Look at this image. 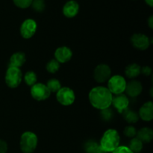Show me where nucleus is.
Listing matches in <instances>:
<instances>
[{"instance_id":"nucleus-23","label":"nucleus","mask_w":153,"mask_h":153,"mask_svg":"<svg viewBox=\"0 0 153 153\" xmlns=\"http://www.w3.org/2000/svg\"><path fill=\"white\" fill-rule=\"evenodd\" d=\"M46 87L51 93H57L61 88V85L58 79H49L46 83Z\"/></svg>"},{"instance_id":"nucleus-8","label":"nucleus","mask_w":153,"mask_h":153,"mask_svg":"<svg viewBox=\"0 0 153 153\" xmlns=\"http://www.w3.org/2000/svg\"><path fill=\"white\" fill-rule=\"evenodd\" d=\"M111 70L107 64H99L94 71V79L98 83L107 82L111 78Z\"/></svg>"},{"instance_id":"nucleus-6","label":"nucleus","mask_w":153,"mask_h":153,"mask_svg":"<svg viewBox=\"0 0 153 153\" xmlns=\"http://www.w3.org/2000/svg\"><path fill=\"white\" fill-rule=\"evenodd\" d=\"M56 99L62 105L69 106L73 104L76 100V96L74 91L71 88L64 87L56 93Z\"/></svg>"},{"instance_id":"nucleus-1","label":"nucleus","mask_w":153,"mask_h":153,"mask_svg":"<svg viewBox=\"0 0 153 153\" xmlns=\"http://www.w3.org/2000/svg\"><path fill=\"white\" fill-rule=\"evenodd\" d=\"M113 94L105 87L98 86L92 88L89 93L91 105L99 110H104L111 106Z\"/></svg>"},{"instance_id":"nucleus-17","label":"nucleus","mask_w":153,"mask_h":153,"mask_svg":"<svg viewBox=\"0 0 153 153\" xmlns=\"http://www.w3.org/2000/svg\"><path fill=\"white\" fill-rule=\"evenodd\" d=\"M25 61H26V58L23 52H16V53H13L10 57L9 67L19 68L25 64Z\"/></svg>"},{"instance_id":"nucleus-12","label":"nucleus","mask_w":153,"mask_h":153,"mask_svg":"<svg viewBox=\"0 0 153 153\" xmlns=\"http://www.w3.org/2000/svg\"><path fill=\"white\" fill-rule=\"evenodd\" d=\"M73 52L67 46H61L58 48L55 52V59L58 63H67L72 58Z\"/></svg>"},{"instance_id":"nucleus-31","label":"nucleus","mask_w":153,"mask_h":153,"mask_svg":"<svg viewBox=\"0 0 153 153\" xmlns=\"http://www.w3.org/2000/svg\"><path fill=\"white\" fill-rule=\"evenodd\" d=\"M7 143L4 140H0V153H7Z\"/></svg>"},{"instance_id":"nucleus-29","label":"nucleus","mask_w":153,"mask_h":153,"mask_svg":"<svg viewBox=\"0 0 153 153\" xmlns=\"http://www.w3.org/2000/svg\"><path fill=\"white\" fill-rule=\"evenodd\" d=\"M113 153H133L131 150L129 149V148L125 146H118L116 149H115Z\"/></svg>"},{"instance_id":"nucleus-30","label":"nucleus","mask_w":153,"mask_h":153,"mask_svg":"<svg viewBox=\"0 0 153 153\" xmlns=\"http://www.w3.org/2000/svg\"><path fill=\"white\" fill-rule=\"evenodd\" d=\"M140 73L143 74L146 76H149L152 74V69L148 66H145L140 68Z\"/></svg>"},{"instance_id":"nucleus-14","label":"nucleus","mask_w":153,"mask_h":153,"mask_svg":"<svg viewBox=\"0 0 153 153\" xmlns=\"http://www.w3.org/2000/svg\"><path fill=\"white\" fill-rule=\"evenodd\" d=\"M139 117L143 121L149 122L153 119V103L152 102H147L144 103L140 108L138 112Z\"/></svg>"},{"instance_id":"nucleus-21","label":"nucleus","mask_w":153,"mask_h":153,"mask_svg":"<svg viewBox=\"0 0 153 153\" xmlns=\"http://www.w3.org/2000/svg\"><path fill=\"white\" fill-rule=\"evenodd\" d=\"M143 143L135 137L131 138L130 140L128 148L133 153H140L143 149Z\"/></svg>"},{"instance_id":"nucleus-18","label":"nucleus","mask_w":153,"mask_h":153,"mask_svg":"<svg viewBox=\"0 0 153 153\" xmlns=\"http://www.w3.org/2000/svg\"><path fill=\"white\" fill-rule=\"evenodd\" d=\"M84 149L86 153H105L100 145L94 140H89L85 143Z\"/></svg>"},{"instance_id":"nucleus-28","label":"nucleus","mask_w":153,"mask_h":153,"mask_svg":"<svg viewBox=\"0 0 153 153\" xmlns=\"http://www.w3.org/2000/svg\"><path fill=\"white\" fill-rule=\"evenodd\" d=\"M15 5L20 8H27L31 6L32 0H13Z\"/></svg>"},{"instance_id":"nucleus-10","label":"nucleus","mask_w":153,"mask_h":153,"mask_svg":"<svg viewBox=\"0 0 153 153\" xmlns=\"http://www.w3.org/2000/svg\"><path fill=\"white\" fill-rule=\"evenodd\" d=\"M37 28V23L34 19H25L20 26L21 36L25 39L31 38L35 34Z\"/></svg>"},{"instance_id":"nucleus-20","label":"nucleus","mask_w":153,"mask_h":153,"mask_svg":"<svg viewBox=\"0 0 153 153\" xmlns=\"http://www.w3.org/2000/svg\"><path fill=\"white\" fill-rule=\"evenodd\" d=\"M122 114L123 115V118L128 123H135L140 118L138 114L131 109L126 108Z\"/></svg>"},{"instance_id":"nucleus-13","label":"nucleus","mask_w":153,"mask_h":153,"mask_svg":"<svg viewBox=\"0 0 153 153\" xmlns=\"http://www.w3.org/2000/svg\"><path fill=\"white\" fill-rule=\"evenodd\" d=\"M143 91V86L141 83L137 80H132L126 83L125 91L127 95L132 98L138 97Z\"/></svg>"},{"instance_id":"nucleus-4","label":"nucleus","mask_w":153,"mask_h":153,"mask_svg":"<svg viewBox=\"0 0 153 153\" xmlns=\"http://www.w3.org/2000/svg\"><path fill=\"white\" fill-rule=\"evenodd\" d=\"M22 73L19 68L8 67L5 73V83L10 88H16L22 82Z\"/></svg>"},{"instance_id":"nucleus-26","label":"nucleus","mask_w":153,"mask_h":153,"mask_svg":"<svg viewBox=\"0 0 153 153\" xmlns=\"http://www.w3.org/2000/svg\"><path fill=\"white\" fill-rule=\"evenodd\" d=\"M123 133L126 137H129V138H133V137H136L137 130H136V128L133 126H126L124 128Z\"/></svg>"},{"instance_id":"nucleus-3","label":"nucleus","mask_w":153,"mask_h":153,"mask_svg":"<svg viewBox=\"0 0 153 153\" xmlns=\"http://www.w3.org/2000/svg\"><path fill=\"white\" fill-rule=\"evenodd\" d=\"M37 135L31 131H25L21 135L19 146L23 153H32L34 152L37 146Z\"/></svg>"},{"instance_id":"nucleus-32","label":"nucleus","mask_w":153,"mask_h":153,"mask_svg":"<svg viewBox=\"0 0 153 153\" xmlns=\"http://www.w3.org/2000/svg\"><path fill=\"white\" fill-rule=\"evenodd\" d=\"M148 25H149V28H151V29H152L153 28V16H151L149 18V19H148Z\"/></svg>"},{"instance_id":"nucleus-24","label":"nucleus","mask_w":153,"mask_h":153,"mask_svg":"<svg viewBox=\"0 0 153 153\" xmlns=\"http://www.w3.org/2000/svg\"><path fill=\"white\" fill-rule=\"evenodd\" d=\"M60 68V63L55 59H52L46 64V69L49 73H55L58 71Z\"/></svg>"},{"instance_id":"nucleus-7","label":"nucleus","mask_w":153,"mask_h":153,"mask_svg":"<svg viewBox=\"0 0 153 153\" xmlns=\"http://www.w3.org/2000/svg\"><path fill=\"white\" fill-rule=\"evenodd\" d=\"M51 92L46 85L36 83L31 88V95L37 101H43L50 97Z\"/></svg>"},{"instance_id":"nucleus-19","label":"nucleus","mask_w":153,"mask_h":153,"mask_svg":"<svg viewBox=\"0 0 153 153\" xmlns=\"http://www.w3.org/2000/svg\"><path fill=\"white\" fill-rule=\"evenodd\" d=\"M140 66L137 64H131L125 69V74L128 79H134L140 74Z\"/></svg>"},{"instance_id":"nucleus-11","label":"nucleus","mask_w":153,"mask_h":153,"mask_svg":"<svg viewBox=\"0 0 153 153\" xmlns=\"http://www.w3.org/2000/svg\"><path fill=\"white\" fill-rule=\"evenodd\" d=\"M111 104L120 114H122L126 109L128 108V106L129 105V100L125 94H118V95H115L114 97L113 96Z\"/></svg>"},{"instance_id":"nucleus-16","label":"nucleus","mask_w":153,"mask_h":153,"mask_svg":"<svg viewBox=\"0 0 153 153\" xmlns=\"http://www.w3.org/2000/svg\"><path fill=\"white\" fill-rule=\"evenodd\" d=\"M136 136V137H137L143 143H149L152 141L153 138V131L152 128L144 127L137 131Z\"/></svg>"},{"instance_id":"nucleus-15","label":"nucleus","mask_w":153,"mask_h":153,"mask_svg":"<svg viewBox=\"0 0 153 153\" xmlns=\"http://www.w3.org/2000/svg\"><path fill=\"white\" fill-rule=\"evenodd\" d=\"M79 10V5L76 1H69L63 7V13L68 18H73L77 15Z\"/></svg>"},{"instance_id":"nucleus-5","label":"nucleus","mask_w":153,"mask_h":153,"mask_svg":"<svg viewBox=\"0 0 153 153\" xmlns=\"http://www.w3.org/2000/svg\"><path fill=\"white\" fill-rule=\"evenodd\" d=\"M126 86V79L122 76L116 75V76H111L109 79L107 88L112 94L118 95V94H123Z\"/></svg>"},{"instance_id":"nucleus-22","label":"nucleus","mask_w":153,"mask_h":153,"mask_svg":"<svg viewBox=\"0 0 153 153\" xmlns=\"http://www.w3.org/2000/svg\"><path fill=\"white\" fill-rule=\"evenodd\" d=\"M24 81L28 86L32 87L37 83V75L34 71H28L24 76Z\"/></svg>"},{"instance_id":"nucleus-2","label":"nucleus","mask_w":153,"mask_h":153,"mask_svg":"<svg viewBox=\"0 0 153 153\" xmlns=\"http://www.w3.org/2000/svg\"><path fill=\"white\" fill-rule=\"evenodd\" d=\"M120 137L117 131L110 128L105 131L100 140V146L104 152H114L119 146Z\"/></svg>"},{"instance_id":"nucleus-33","label":"nucleus","mask_w":153,"mask_h":153,"mask_svg":"<svg viewBox=\"0 0 153 153\" xmlns=\"http://www.w3.org/2000/svg\"><path fill=\"white\" fill-rule=\"evenodd\" d=\"M146 2L148 5H149L150 7H152L153 4V0H146Z\"/></svg>"},{"instance_id":"nucleus-25","label":"nucleus","mask_w":153,"mask_h":153,"mask_svg":"<svg viewBox=\"0 0 153 153\" xmlns=\"http://www.w3.org/2000/svg\"><path fill=\"white\" fill-rule=\"evenodd\" d=\"M31 6L35 11L42 12L45 9L44 0H32Z\"/></svg>"},{"instance_id":"nucleus-27","label":"nucleus","mask_w":153,"mask_h":153,"mask_svg":"<svg viewBox=\"0 0 153 153\" xmlns=\"http://www.w3.org/2000/svg\"><path fill=\"white\" fill-rule=\"evenodd\" d=\"M114 117L113 111L111 110L109 108L101 111V117L105 121H110Z\"/></svg>"},{"instance_id":"nucleus-9","label":"nucleus","mask_w":153,"mask_h":153,"mask_svg":"<svg viewBox=\"0 0 153 153\" xmlns=\"http://www.w3.org/2000/svg\"><path fill=\"white\" fill-rule=\"evenodd\" d=\"M131 43L135 49L139 50H146L149 48L152 43V39L149 40V37L143 34H134L131 37Z\"/></svg>"}]
</instances>
